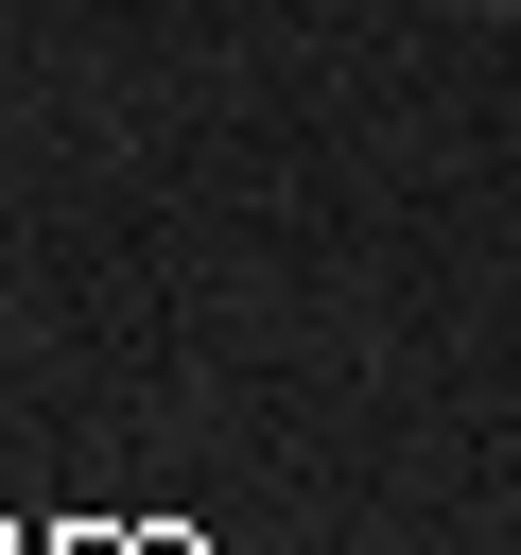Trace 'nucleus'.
<instances>
[{
  "mask_svg": "<svg viewBox=\"0 0 521 555\" xmlns=\"http://www.w3.org/2000/svg\"><path fill=\"white\" fill-rule=\"evenodd\" d=\"M452 17H521V0H452Z\"/></svg>",
  "mask_w": 521,
  "mask_h": 555,
  "instance_id": "1",
  "label": "nucleus"
}]
</instances>
